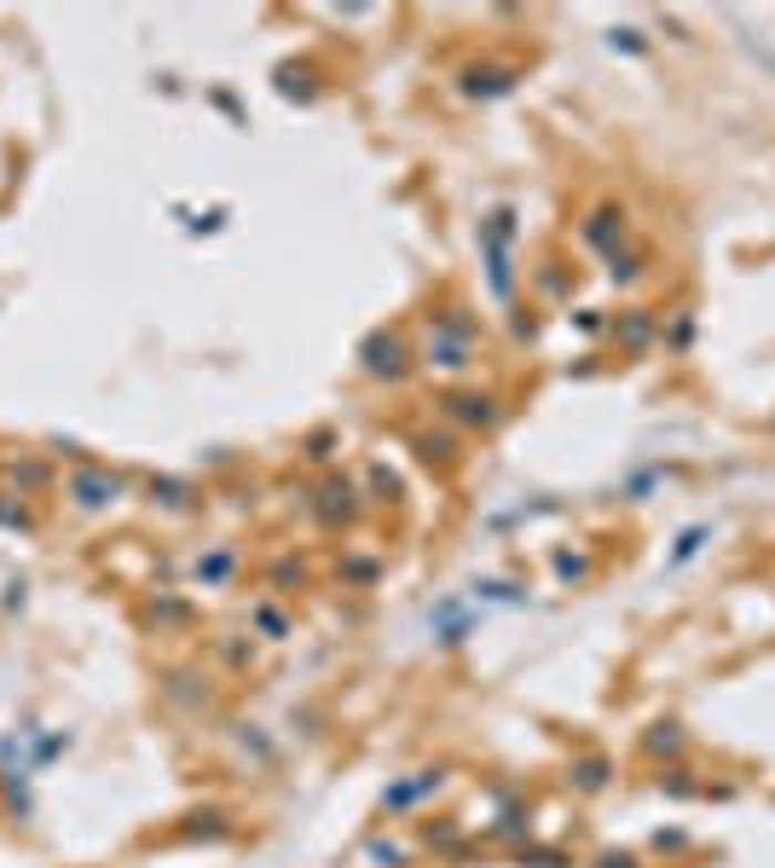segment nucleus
<instances>
[{"label": "nucleus", "instance_id": "nucleus-10", "mask_svg": "<svg viewBox=\"0 0 775 868\" xmlns=\"http://www.w3.org/2000/svg\"><path fill=\"white\" fill-rule=\"evenodd\" d=\"M579 787V794H602V787L613 782V764L602 758V753H585V758H574V776H567Z\"/></svg>", "mask_w": 775, "mask_h": 868}, {"label": "nucleus", "instance_id": "nucleus-17", "mask_svg": "<svg viewBox=\"0 0 775 868\" xmlns=\"http://www.w3.org/2000/svg\"><path fill=\"white\" fill-rule=\"evenodd\" d=\"M706 539H712V527H689L683 539H678V550H671V568H683V561H689L694 550H701Z\"/></svg>", "mask_w": 775, "mask_h": 868}, {"label": "nucleus", "instance_id": "nucleus-9", "mask_svg": "<svg viewBox=\"0 0 775 868\" xmlns=\"http://www.w3.org/2000/svg\"><path fill=\"white\" fill-rule=\"evenodd\" d=\"M613 337L626 342L631 353H637V348H649V337H654V313H649V308H626V313L613 319Z\"/></svg>", "mask_w": 775, "mask_h": 868}, {"label": "nucleus", "instance_id": "nucleus-20", "mask_svg": "<svg viewBox=\"0 0 775 868\" xmlns=\"http://www.w3.org/2000/svg\"><path fill=\"white\" fill-rule=\"evenodd\" d=\"M231 574V550H215L209 561H197V579H226Z\"/></svg>", "mask_w": 775, "mask_h": 868}, {"label": "nucleus", "instance_id": "nucleus-1", "mask_svg": "<svg viewBox=\"0 0 775 868\" xmlns=\"http://www.w3.org/2000/svg\"><path fill=\"white\" fill-rule=\"evenodd\" d=\"M417 360L441 376H463L475 365V319H463V308H441L428 319V342Z\"/></svg>", "mask_w": 775, "mask_h": 868}, {"label": "nucleus", "instance_id": "nucleus-15", "mask_svg": "<svg viewBox=\"0 0 775 868\" xmlns=\"http://www.w3.org/2000/svg\"><path fill=\"white\" fill-rule=\"evenodd\" d=\"M417 457H423V464H452L457 452H452L446 434H417Z\"/></svg>", "mask_w": 775, "mask_h": 868}, {"label": "nucleus", "instance_id": "nucleus-6", "mask_svg": "<svg viewBox=\"0 0 775 868\" xmlns=\"http://www.w3.org/2000/svg\"><path fill=\"white\" fill-rule=\"evenodd\" d=\"M515 64H469L463 70V99H504L515 93Z\"/></svg>", "mask_w": 775, "mask_h": 868}, {"label": "nucleus", "instance_id": "nucleus-8", "mask_svg": "<svg viewBox=\"0 0 775 868\" xmlns=\"http://www.w3.org/2000/svg\"><path fill=\"white\" fill-rule=\"evenodd\" d=\"M683 747H689V735H683L678 719H660V724H649V735H642V753L649 758H678Z\"/></svg>", "mask_w": 775, "mask_h": 868}, {"label": "nucleus", "instance_id": "nucleus-21", "mask_svg": "<svg viewBox=\"0 0 775 868\" xmlns=\"http://www.w3.org/2000/svg\"><path fill=\"white\" fill-rule=\"evenodd\" d=\"M597 868H642V857H637V851H602Z\"/></svg>", "mask_w": 775, "mask_h": 868}, {"label": "nucleus", "instance_id": "nucleus-11", "mask_svg": "<svg viewBox=\"0 0 775 868\" xmlns=\"http://www.w3.org/2000/svg\"><path fill=\"white\" fill-rule=\"evenodd\" d=\"M441 782H446V771H417V782H400V787H394V794H388L382 805H388V810H405V805H417L423 794H434V787H441Z\"/></svg>", "mask_w": 775, "mask_h": 868}, {"label": "nucleus", "instance_id": "nucleus-19", "mask_svg": "<svg viewBox=\"0 0 775 868\" xmlns=\"http://www.w3.org/2000/svg\"><path fill=\"white\" fill-rule=\"evenodd\" d=\"M660 787H665L671 799H689V794H701V787L689 782V771H665V776H660Z\"/></svg>", "mask_w": 775, "mask_h": 868}, {"label": "nucleus", "instance_id": "nucleus-13", "mask_svg": "<svg viewBox=\"0 0 775 868\" xmlns=\"http://www.w3.org/2000/svg\"><path fill=\"white\" fill-rule=\"evenodd\" d=\"M521 868H574V857L556 851V846H521V857H515Z\"/></svg>", "mask_w": 775, "mask_h": 868}, {"label": "nucleus", "instance_id": "nucleus-18", "mask_svg": "<svg viewBox=\"0 0 775 868\" xmlns=\"http://www.w3.org/2000/svg\"><path fill=\"white\" fill-rule=\"evenodd\" d=\"M255 626H261V631L272 637V643H278V637H290V620H283L272 602H261V608H255Z\"/></svg>", "mask_w": 775, "mask_h": 868}, {"label": "nucleus", "instance_id": "nucleus-4", "mask_svg": "<svg viewBox=\"0 0 775 868\" xmlns=\"http://www.w3.org/2000/svg\"><path fill=\"white\" fill-rule=\"evenodd\" d=\"M579 238L597 249V255H613L619 244H626V209H619V203H597V209L585 215Z\"/></svg>", "mask_w": 775, "mask_h": 868}, {"label": "nucleus", "instance_id": "nucleus-14", "mask_svg": "<svg viewBox=\"0 0 775 868\" xmlns=\"http://www.w3.org/2000/svg\"><path fill=\"white\" fill-rule=\"evenodd\" d=\"M608 46H613V53H637L642 59V53H649V35L631 30V23H619V30H608Z\"/></svg>", "mask_w": 775, "mask_h": 868}, {"label": "nucleus", "instance_id": "nucleus-12", "mask_svg": "<svg viewBox=\"0 0 775 868\" xmlns=\"http://www.w3.org/2000/svg\"><path fill=\"white\" fill-rule=\"evenodd\" d=\"M608 278H613V285H637V278H642V255H637L631 244H619V249L608 255Z\"/></svg>", "mask_w": 775, "mask_h": 868}, {"label": "nucleus", "instance_id": "nucleus-16", "mask_svg": "<svg viewBox=\"0 0 775 868\" xmlns=\"http://www.w3.org/2000/svg\"><path fill=\"white\" fill-rule=\"evenodd\" d=\"M689 342H694V313H678V319H671V330H665V348L671 353H689Z\"/></svg>", "mask_w": 775, "mask_h": 868}, {"label": "nucleus", "instance_id": "nucleus-5", "mask_svg": "<svg viewBox=\"0 0 775 868\" xmlns=\"http://www.w3.org/2000/svg\"><path fill=\"white\" fill-rule=\"evenodd\" d=\"M441 412L463 428H493L504 412H498V394H446L441 400Z\"/></svg>", "mask_w": 775, "mask_h": 868}, {"label": "nucleus", "instance_id": "nucleus-22", "mask_svg": "<svg viewBox=\"0 0 775 868\" xmlns=\"http://www.w3.org/2000/svg\"><path fill=\"white\" fill-rule=\"evenodd\" d=\"M556 574H561V579H585V574H590V561H579V556H556Z\"/></svg>", "mask_w": 775, "mask_h": 868}, {"label": "nucleus", "instance_id": "nucleus-2", "mask_svg": "<svg viewBox=\"0 0 775 868\" xmlns=\"http://www.w3.org/2000/svg\"><path fill=\"white\" fill-rule=\"evenodd\" d=\"M515 209H493L480 220V255H486V285L498 301H515Z\"/></svg>", "mask_w": 775, "mask_h": 868}, {"label": "nucleus", "instance_id": "nucleus-7", "mask_svg": "<svg viewBox=\"0 0 775 868\" xmlns=\"http://www.w3.org/2000/svg\"><path fill=\"white\" fill-rule=\"evenodd\" d=\"M122 493V480L111 469H82V475H70V498L82 504V509H111Z\"/></svg>", "mask_w": 775, "mask_h": 868}, {"label": "nucleus", "instance_id": "nucleus-3", "mask_svg": "<svg viewBox=\"0 0 775 868\" xmlns=\"http://www.w3.org/2000/svg\"><path fill=\"white\" fill-rule=\"evenodd\" d=\"M359 365H365V376H376V382H400L411 371V348H405V337H394V330H371V337L359 342Z\"/></svg>", "mask_w": 775, "mask_h": 868}]
</instances>
